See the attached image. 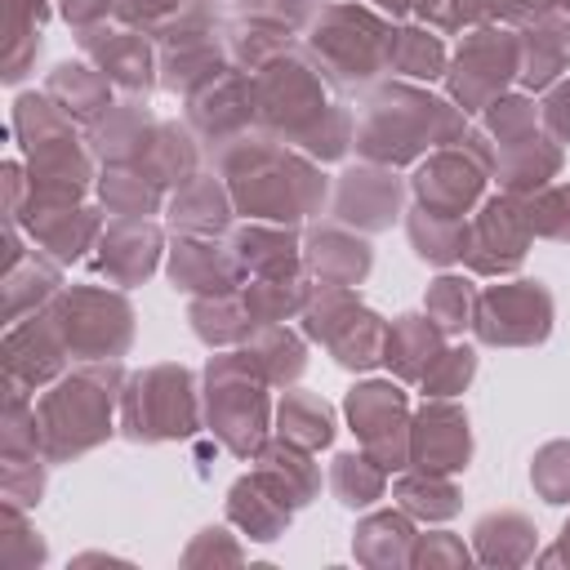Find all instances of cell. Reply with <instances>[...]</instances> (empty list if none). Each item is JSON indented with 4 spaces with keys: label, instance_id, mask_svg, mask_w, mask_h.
Here are the masks:
<instances>
[{
    "label": "cell",
    "instance_id": "d590c367",
    "mask_svg": "<svg viewBox=\"0 0 570 570\" xmlns=\"http://www.w3.org/2000/svg\"><path fill=\"white\" fill-rule=\"evenodd\" d=\"M45 494V454H0V499L4 508H36Z\"/></svg>",
    "mask_w": 570,
    "mask_h": 570
},
{
    "label": "cell",
    "instance_id": "83f0119b",
    "mask_svg": "<svg viewBox=\"0 0 570 570\" xmlns=\"http://www.w3.org/2000/svg\"><path fill=\"white\" fill-rule=\"evenodd\" d=\"M49 18V0H4V80L18 85L36 53H40V27Z\"/></svg>",
    "mask_w": 570,
    "mask_h": 570
},
{
    "label": "cell",
    "instance_id": "3957f363",
    "mask_svg": "<svg viewBox=\"0 0 570 570\" xmlns=\"http://www.w3.org/2000/svg\"><path fill=\"white\" fill-rule=\"evenodd\" d=\"M463 134V116L423 89L387 85L365 102V120L356 129V147L379 165H401L432 142H454Z\"/></svg>",
    "mask_w": 570,
    "mask_h": 570
},
{
    "label": "cell",
    "instance_id": "7a4b0ae2",
    "mask_svg": "<svg viewBox=\"0 0 570 570\" xmlns=\"http://www.w3.org/2000/svg\"><path fill=\"white\" fill-rule=\"evenodd\" d=\"M223 174H227V187H232V200L240 214H254V218H276V223H294L303 214H312L321 200H325V178L289 156V151H276L267 142H236L223 151Z\"/></svg>",
    "mask_w": 570,
    "mask_h": 570
},
{
    "label": "cell",
    "instance_id": "ab89813d",
    "mask_svg": "<svg viewBox=\"0 0 570 570\" xmlns=\"http://www.w3.org/2000/svg\"><path fill=\"white\" fill-rule=\"evenodd\" d=\"M396 499L405 503V512H419V517H450L454 512V490L441 481V472H414L396 485Z\"/></svg>",
    "mask_w": 570,
    "mask_h": 570
},
{
    "label": "cell",
    "instance_id": "e575fe53",
    "mask_svg": "<svg viewBox=\"0 0 570 570\" xmlns=\"http://www.w3.org/2000/svg\"><path fill=\"white\" fill-rule=\"evenodd\" d=\"M281 436L312 450V445H325L334 436V423H330V410L312 396V392H285L281 401Z\"/></svg>",
    "mask_w": 570,
    "mask_h": 570
},
{
    "label": "cell",
    "instance_id": "b9f144b4",
    "mask_svg": "<svg viewBox=\"0 0 570 570\" xmlns=\"http://www.w3.org/2000/svg\"><path fill=\"white\" fill-rule=\"evenodd\" d=\"M525 218H530V232H543V236L570 240V183L539 191V196L525 205Z\"/></svg>",
    "mask_w": 570,
    "mask_h": 570
},
{
    "label": "cell",
    "instance_id": "7dc6e473",
    "mask_svg": "<svg viewBox=\"0 0 570 570\" xmlns=\"http://www.w3.org/2000/svg\"><path fill=\"white\" fill-rule=\"evenodd\" d=\"M414 557H419V561H423V557H463V548H459V543H445V539L436 534V539H432V548L423 543V552H414Z\"/></svg>",
    "mask_w": 570,
    "mask_h": 570
},
{
    "label": "cell",
    "instance_id": "836d02e7",
    "mask_svg": "<svg viewBox=\"0 0 570 570\" xmlns=\"http://www.w3.org/2000/svg\"><path fill=\"white\" fill-rule=\"evenodd\" d=\"M240 267H254L258 276H294V240L285 232H267V227H245L232 240Z\"/></svg>",
    "mask_w": 570,
    "mask_h": 570
},
{
    "label": "cell",
    "instance_id": "f35d334b",
    "mask_svg": "<svg viewBox=\"0 0 570 570\" xmlns=\"http://www.w3.org/2000/svg\"><path fill=\"white\" fill-rule=\"evenodd\" d=\"M383 463L374 459H356V454H338L334 459V494L347 503V508H361L370 499H379L383 490Z\"/></svg>",
    "mask_w": 570,
    "mask_h": 570
},
{
    "label": "cell",
    "instance_id": "7c38bea8",
    "mask_svg": "<svg viewBox=\"0 0 570 570\" xmlns=\"http://www.w3.org/2000/svg\"><path fill=\"white\" fill-rule=\"evenodd\" d=\"M517 71H521V45L508 40L503 31H476L454 58L450 89L463 102V111H476V107H490Z\"/></svg>",
    "mask_w": 570,
    "mask_h": 570
},
{
    "label": "cell",
    "instance_id": "7bdbcfd3",
    "mask_svg": "<svg viewBox=\"0 0 570 570\" xmlns=\"http://www.w3.org/2000/svg\"><path fill=\"white\" fill-rule=\"evenodd\" d=\"M534 485L543 490L548 503H566L570 499V445L566 441L539 450V459H534Z\"/></svg>",
    "mask_w": 570,
    "mask_h": 570
},
{
    "label": "cell",
    "instance_id": "603a6c76",
    "mask_svg": "<svg viewBox=\"0 0 570 570\" xmlns=\"http://www.w3.org/2000/svg\"><path fill=\"white\" fill-rule=\"evenodd\" d=\"M45 94L76 120V125H94L107 107H111V80L107 71H98L94 62H58L45 76Z\"/></svg>",
    "mask_w": 570,
    "mask_h": 570
},
{
    "label": "cell",
    "instance_id": "277c9868",
    "mask_svg": "<svg viewBox=\"0 0 570 570\" xmlns=\"http://www.w3.org/2000/svg\"><path fill=\"white\" fill-rule=\"evenodd\" d=\"M49 316L58 321L67 352L76 361H116L134 338V312L125 294H111L98 285L58 289V298L49 303Z\"/></svg>",
    "mask_w": 570,
    "mask_h": 570
},
{
    "label": "cell",
    "instance_id": "4fadbf2b",
    "mask_svg": "<svg viewBox=\"0 0 570 570\" xmlns=\"http://www.w3.org/2000/svg\"><path fill=\"white\" fill-rule=\"evenodd\" d=\"M485 165H490V151L481 147V138H468L454 151H436L414 178L419 205L450 214V218H463L468 205L476 200L481 183H485Z\"/></svg>",
    "mask_w": 570,
    "mask_h": 570
},
{
    "label": "cell",
    "instance_id": "5b68a950",
    "mask_svg": "<svg viewBox=\"0 0 570 570\" xmlns=\"http://www.w3.org/2000/svg\"><path fill=\"white\" fill-rule=\"evenodd\" d=\"M120 428L129 441H169L196 428L191 379L178 365H156L120 392Z\"/></svg>",
    "mask_w": 570,
    "mask_h": 570
},
{
    "label": "cell",
    "instance_id": "ffe728a7",
    "mask_svg": "<svg viewBox=\"0 0 570 570\" xmlns=\"http://www.w3.org/2000/svg\"><path fill=\"white\" fill-rule=\"evenodd\" d=\"M410 450L428 472H454L468 463V419L454 405H428L410 428Z\"/></svg>",
    "mask_w": 570,
    "mask_h": 570
},
{
    "label": "cell",
    "instance_id": "e0dca14e",
    "mask_svg": "<svg viewBox=\"0 0 570 570\" xmlns=\"http://www.w3.org/2000/svg\"><path fill=\"white\" fill-rule=\"evenodd\" d=\"M94 249L98 254L89 263H94L98 276H107L116 285H134V281L151 276L156 254H160V232L151 223H142V218H120L98 236Z\"/></svg>",
    "mask_w": 570,
    "mask_h": 570
},
{
    "label": "cell",
    "instance_id": "7402d4cb",
    "mask_svg": "<svg viewBox=\"0 0 570 570\" xmlns=\"http://www.w3.org/2000/svg\"><path fill=\"white\" fill-rule=\"evenodd\" d=\"M151 116L142 102H111L98 120H94V134H89V147L98 160L107 165H138V156L147 151L151 142Z\"/></svg>",
    "mask_w": 570,
    "mask_h": 570
},
{
    "label": "cell",
    "instance_id": "8992f818",
    "mask_svg": "<svg viewBox=\"0 0 570 570\" xmlns=\"http://www.w3.org/2000/svg\"><path fill=\"white\" fill-rule=\"evenodd\" d=\"M387 45H392V31L374 13L352 4H334L312 22V49L338 85L370 80L374 67L387 62Z\"/></svg>",
    "mask_w": 570,
    "mask_h": 570
},
{
    "label": "cell",
    "instance_id": "d4e9b609",
    "mask_svg": "<svg viewBox=\"0 0 570 570\" xmlns=\"http://www.w3.org/2000/svg\"><path fill=\"white\" fill-rule=\"evenodd\" d=\"M254 116V89L240 76H223L209 80L191 94V120L209 134V138H227L236 134L245 120Z\"/></svg>",
    "mask_w": 570,
    "mask_h": 570
},
{
    "label": "cell",
    "instance_id": "9c48e42d",
    "mask_svg": "<svg viewBox=\"0 0 570 570\" xmlns=\"http://www.w3.org/2000/svg\"><path fill=\"white\" fill-rule=\"evenodd\" d=\"M4 392H40L49 383L62 379V365H67V338L58 330V321L49 316V307L13 321L4 330Z\"/></svg>",
    "mask_w": 570,
    "mask_h": 570
},
{
    "label": "cell",
    "instance_id": "6da1fadb",
    "mask_svg": "<svg viewBox=\"0 0 570 570\" xmlns=\"http://www.w3.org/2000/svg\"><path fill=\"white\" fill-rule=\"evenodd\" d=\"M120 401V365L116 361H89L36 401L40 419V445L53 463L76 459L111 436V410Z\"/></svg>",
    "mask_w": 570,
    "mask_h": 570
},
{
    "label": "cell",
    "instance_id": "9a60e30c",
    "mask_svg": "<svg viewBox=\"0 0 570 570\" xmlns=\"http://www.w3.org/2000/svg\"><path fill=\"white\" fill-rule=\"evenodd\" d=\"M18 223L27 227L31 245H40L58 263L80 258L102 236L98 209H89L80 200H27L22 214H18Z\"/></svg>",
    "mask_w": 570,
    "mask_h": 570
},
{
    "label": "cell",
    "instance_id": "5bb4252c",
    "mask_svg": "<svg viewBox=\"0 0 570 570\" xmlns=\"http://www.w3.org/2000/svg\"><path fill=\"white\" fill-rule=\"evenodd\" d=\"M347 419L356 436L365 441L370 459L383 468H401L410 450V423H405V396L392 383H361L347 396Z\"/></svg>",
    "mask_w": 570,
    "mask_h": 570
},
{
    "label": "cell",
    "instance_id": "ee69618b",
    "mask_svg": "<svg viewBox=\"0 0 570 570\" xmlns=\"http://www.w3.org/2000/svg\"><path fill=\"white\" fill-rule=\"evenodd\" d=\"M472 370H476V356H472L468 347H450V352H441V356L432 361V370L423 374V387H428L432 396H450V392H459V387L472 379Z\"/></svg>",
    "mask_w": 570,
    "mask_h": 570
},
{
    "label": "cell",
    "instance_id": "c3c4849f",
    "mask_svg": "<svg viewBox=\"0 0 570 570\" xmlns=\"http://www.w3.org/2000/svg\"><path fill=\"white\" fill-rule=\"evenodd\" d=\"M379 4H383V9H392V13H405L414 0H379Z\"/></svg>",
    "mask_w": 570,
    "mask_h": 570
},
{
    "label": "cell",
    "instance_id": "ac0fdd59",
    "mask_svg": "<svg viewBox=\"0 0 570 570\" xmlns=\"http://www.w3.org/2000/svg\"><path fill=\"white\" fill-rule=\"evenodd\" d=\"M80 49L94 58L98 71H107V80L125 85V89H147L151 85V45L138 31H107L98 27H80L76 31Z\"/></svg>",
    "mask_w": 570,
    "mask_h": 570
},
{
    "label": "cell",
    "instance_id": "ba28073f",
    "mask_svg": "<svg viewBox=\"0 0 570 570\" xmlns=\"http://www.w3.org/2000/svg\"><path fill=\"white\" fill-rule=\"evenodd\" d=\"M303 325L312 338L330 343V352L343 365H374L387 343V330L379 325V316L365 312L347 294V285H325L321 294H312L303 303Z\"/></svg>",
    "mask_w": 570,
    "mask_h": 570
},
{
    "label": "cell",
    "instance_id": "8fae6325",
    "mask_svg": "<svg viewBox=\"0 0 570 570\" xmlns=\"http://www.w3.org/2000/svg\"><path fill=\"white\" fill-rule=\"evenodd\" d=\"M472 325L485 343H539L552 325V298L539 281L494 285L476 298Z\"/></svg>",
    "mask_w": 570,
    "mask_h": 570
},
{
    "label": "cell",
    "instance_id": "52a82bcc",
    "mask_svg": "<svg viewBox=\"0 0 570 570\" xmlns=\"http://www.w3.org/2000/svg\"><path fill=\"white\" fill-rule=\"evenodd\" d=\"M205 379H209V423H214V432H218L236 454L258 450L263 423H267V401H263V392H258L263 374L249 365L245 352H236V356L209 361Z\"/></svg>",
    "mask_w": 570,
    "mask_h": 570
},
{
    "label": "cell",
    "instance_id": "bcb514c9",
    "mask_svg": "<svg viewBox=\"0 0 570 570\" xmlns=\"http://www.w3.org/2000/svg\"><path fill=\"white\" fill-rule=\"evenodd\" d=\"M543 116H548V129H552L557 138H566V142H570V80H566V85H557V89L548 94Z\"/></svg>",
    "mask_w": 570,
    "mask_h": 570
},
{
    "label": "cell",
    "instance_id": "44dd1931",
    "mask_svg": "<svg viewBox=\"0 0 570 570\" xmlns=\"http://www.w3.org/2000/svg\"><path fill=\"white\" fill-rule=\"evenodd\" d=\"M169 276L178 289H191V294H227L240 276V258H236V249H223L214 240L191 236V240L174 245Z\"/></svg>",
    "mask_w": 570,
    "mask_h": 570
},
{
    "label": "cell",
    "instance_id": "4dcf8cb0",
    "mask_svg": "<svg viewBox=\"0 0 570 570\" xmlns=\"http://www.w3.org/2000/svg\"><path fill=\"white\" fill-rule=\"evenodd\" d=\"M98 196L111 214L120 218H142L156 209L160 200V183H151L138 165H107V174L98 178Z\"/></svg>",
    "mask_w": 570,
    "mask_h": 570
},
{
    "label": "cell",
    "instance_id": "d6a6232c",
    "mask_svg": "<svg viewBox=\"0 0 570 570\" xmlns=\"http://www.w3.org/2000/svg\"><path fill=\"white\" fill-rule=\"evenodd\" d=\"M258 476L289 503V508H298V503H307V494H316V468L307 463V454H298V450H289V445H267L263 454H258Z\"/></svg>",
    "mask_w": 570,
    "mask_h": 570
},
{
    "label": "cell",
    "instance_id": "cb8c5ba5",
    "mask_svg": "<svg viewBox=\"0 0 570 570\" xmlns=\"http://www.w3.org/2000/svg\"><path fill=\"white\" fill-rule=\"evenodd\" d=\"M58 258H40V249H27L13 267L0 272V289H4V325L49 307L58 298Z\"/></svg>",
    "mask_w": 570,
    "mask_h": 570
},
{
    "label": "cell",
    "instance_id": "f546056e",
    "mask_svg": "<svg viewBox=\"0 0 570 570\" xmlns=\"http://www.w3.org/2000/svg\"><path fill=\"white\" fill-rule=\"evenodd\" d=\"M232 517L254 534V539H276L281 525L289 521V503L263 481V476H249L232 490Z\"/></svg>",
    "mask_w": 570,
    "mask_h": 570
},
{
    "label": "cell",
    "instance_id": "74e56055",
    "mask_svg": "<svg viewBox=\"0 0 570 570\" xmlns=\"http://www.w3.org/2000/svg\"><path fill=\"white\" fill-rule=\"evenodd\" d=\"M472 312H476V294H472V285H468L463 276H441V281L432 285V294H428V316H432L445 334L472 325Z\"/></svg>",
    "mask_w": 570,
    "mask_h": 570
},
{
    "label": "cell",
    "instance_id": "60d3db41",
    "mask_svg": "<svg viewBox=\"0 0 570 570\" xmlns=\"http://www.w3.org/2000/svg\"><path fill=\"white\" fill-rule=\"evenodd\" d=\"M0 561L9 570H27L36 561H45V543L36 539V530L27 525L22 508H4V534H0Z\"/></svg>",
    "mask_w": 570,
    "mask_h": 570
},
{
    "label": "cell",
    "instance_id": "30bf717a",
    "mask_svg": "<svg viewBox=\"0 0 570 570\" xmlns=\"http://www.w3.org/2000/svg\"><path fill=\"white\" fill-rule=\"evenodd\" d=\"M321 111H325L321 85L312 67H303L298 58H272L254 80V116L289 138H298L312 120H321Z\"/></svg>",
    "mask_w": 570,
    "mask_h": 570
},
{
    "label": "cell",
    "instance_id": "f1b7e54d",
    "mask_svg": "<svg viewBox=\"0 0 570 570\" xmlns=\"http://www.w3.org/2000/svg\"><path fill=\"white\" fill-rule=\"evenodd\" d=\"M227 214H232V205H227L223 183L209 178V174H191V178L178 187L169 218H174V227H183V232H191V236H209V232H218V227L227 223Z\"/></svg>",
    "mask_w": 570,
    "mask_h": 570
},
{
    "label": "cell",
    "instance_id": "2e32d148",
    "mask_svg": "<svg viewBox=\"0 0 570 570\" xmlns=\"http://www.w3.org/2000/svg\"><path fill=\"white\" fill-rule=\"evenodd\" d=\"M525 240H530L525 205H517L512 196H503V200H490L476 214V223L468 227L463 258L476 272H512L525 258Z\"/></svg>",
    "mask_w": 570,
    "mask_h": 570
},
{
    "label": "cell",
    "instance_id": "484cf974",
    "mask_svg": "<svg viewBox=\"0 0 570 570\" xmlns=\"http://www.w3.org/2000/svg\"><path fill=\"white\" fill-rule=\"evenodd\" d=\"M441 325L432 316H401L392 330H387V343H383V361L401 374V379H423L432 370V361L445 352L441 347Z\"/></svg>",
    "mask_w": 570,
    "mask_h": 570
},
{
    "label": "cell",
    "instance_id": "f6af8a7d",
    "mask_svg": "<svg viewBox=\"0 0 570 570\" xmlns=\"http://www.w3.org/2000/svg\"><path fill=\"white\" fill-rule=\"evenodd\" d=\"M120 0H58V13L80 31V27H98Z\"/></svg>",
    "mask_w": 570,
    "mask_h": 570
},
{
    "label": "cell",
    "instance_id": "d6986e66",
    "mask_svg": "<svg viewBox=\"0 0 570 570\" xmlns=\"http://www.w3.org/2000/svg\"><path fill=\"white\" fill-rule=\"evenodd\" d=\"M396 209H401V183L387 169H352V174H343L338 200H334V214L343 223L379 232V227H387L396 218Z\"/></svg>",
    "mask_w": 570,
    "mask_h": 570
},
{
    "label": "cell",
    "instance_id": "1f68e13d",
    "mask_svg": "<svg viewBox=\"0 0 570 570\" xmlns=\"http://www.w3.org/2000/svg\"><path fill=\"white\" fill-rule=\"evenodd\" d=\"M191 160H196L191 138H187L178 125H156L147 151L138 156V169H142L151 183H187Z\"/></svg>",
    "mask_w": 570,
    "mask_h": 570
},
{
    "label": "cell",
    "instance_id": "8d00e7d4",
    "mask_svg": "<svg viewBox=\"0 0 570 570\" xmlns=\"http://www.w3.org/2000/svg\"><path fill=\"white\" fill-rule=\"evenodd\" d=\"M387 62H392L396 71H405V76H428V80H432V76H441L445 53H441V40H436L432 31L410 27V31H396V36H392Z\"/></svg>",
    "mask_w": 570,
    "mask_h": 570
},
{
    "label": "cell",
    "instance_id": "4316f807",
    "mask_svg": "<svg viewBox=\"0 0 570 570\" xmlns=\"http://www.w3.org/2000/svg\"><path fill=\"white\" fill-rule=\"evenodd\" d=\"M307 267L325 281V285H356L370 272V245L356 240L352 232L338 227H321L307 240Z\"/></svg>",
    "mask_w": 570,
    "mask_h": 570
}]
</instances>
